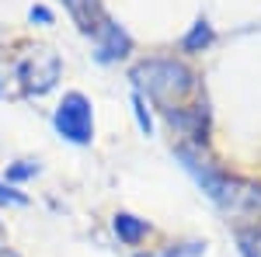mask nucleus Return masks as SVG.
Returning a JSON list of instances; mask_svg holds the SVG:
<instances>
[{
    "label": "nucleus",
    "mask_w": 261,
    "mask_h": 257,
    "mask_svg": "<svg viewBox=\"0 0 261 257\" xmlns=\"http://www.w3.org/2000/svg\"><path fill=\"white\" fill-rule=\"evenodd\" d=\"M178 157L185 160V167L195 174V181L202 184V191L213 198L233 222L261 226V184L244 181V178H230V174H220V170L199 163V157H195L192 150H178Z\"/></svg>",
    "instance_id": "obj_1"
},
{
    "label": "nucleus",
    "mask_w": 261,
    "mask_h": 257,
    "mask_svg": "<svg viewBox=\"0 0 261 257\" xmlns=\"http://www.w3.org/2000/svg\"><path fill=\"white\" fill-rule=\"evenodd\" d=\"M213 42V28H209V21L205 18H199L195 24H192V32L185 35V49L188 52H199V49H205Z\"/></svg>",
    "instance_id": "obj_7"
},
{
    "label": "nucleus",
    "mask_w": 261,
    "mask_h": 257,
    "mask_svg": "<svg viewBox=\"0 0 261 257\" xmlns=\"http://www.w3.org/2000/svg\"><path fill=\"white\" fill-rule=\"evenodd\" d=\"M63 73V63L60 56L53 52V49H45V45H35V49H28L24 52V60L18 63V80L21 87L28 91V94H49L53 87H56V80Z\"/></svg>",
    "instance_id": "obj_4"
},
{
    "label": "nucleus",
    "mask_w": 261,
    "mask_h": 257,
    "mask_svg": "<svg viewBox=\"0 0 261 257\" xmlns=\"http://www.w3.org/2000/svg\"><path fill=\"white\" fill-rule=\"evenodd\" d=\"M63 4H66V11L84 24V32L94 28V0H63Z\"/></svg>",
    "instance_id": "obj_8"
},
{
    "label": "nucleus",
    "mask_w": 261,
    "mask_h": 257,
    "mask_svg": "<svg viewBox=\"0 0 261 257\" xmlns=\"http://www.w3.org/2000/svg\"><path fill=\"white\" fill-rule=\"evenodd\" d=\"M24 202H28V195H24V191L11 188L7 181H0V205H24Z\"/></svg>",
    "instance_id": "obj_10"
},
{
    "label": "nucleus",
    "mask_w": 261,
    "mask_h": 257,
    "mask_svg": "<svg viewBox=\"0 0 261 257\" xmlns=\"http://www.w3.org/2000/svg\"><path fill=\"white\" fill-rule=\"evenodd\" d=\"M195 254H202V243H185V247L164 250V254H136V257H195Z\"/></svg>",
    "instance_id": "obj_11"
},
{
    "label": "nucleus",
    "mask_w": 261,
    "mask_h": 257,
    "mask_svg": "<svg viewBox=\"0 0 261 257\" xmlns=\"http://www.w3.org/2000/svg\"><path fill=\"white\" fill-rule=\"evenodd\" d=\"M112 226H115L119 240H125V243H140V240L150 233L146 219H136V216H129V212H119V216L112 219Z\"/></svg>",
    "instance_id": "obj_6"
},
{
    "label": "nucleus",
    "mask_w": 261,
    "mask_h": 257,
    "mask_svg": "<svg viewBox=\"0 0 261 257\" xmlns=\"http://www.w3.org/2000/svg\"><path fill=\"white\" fill-rule=\"evenodd\" d=\"M133 108H136V122H140V129L150 136V129H153V122H150V111H146V104H143L140 94H133Z\"/></svg>",
    "instance_id": "obj_13"
},
{
    "label": "nucleus",
    "mask_w": 261,
    "mask_h": 257,
    "mask_svg": "<svg viewBox=\"0 0 261 257\" xmlns=\"http://www.w3.org/2000/svg\"><path fill=\"white\" fill-rule=\"evenodd\" d=\"M241 250H244V257H261V233H244Z\"/></svg>",
    "instance_id": "obj_12"
},
{
    "label": "nucleus",
    "mask_w": 261,
    "mask_h": 257,
    "mask_svg": "<svg viewBox=\"0 0 261 257\" xmlns=\"http://www.w3.org/2000/svg\"><path fill=\"white\" fill-rule=\"evenodd\" d=\"M94 32V39H98V63H115L122 60L125 52H129V45H133V39L122 32L115 21H108V18H98V24L91 28Z\"/></svg>",
    "instance_id": "obj_5"
},
{
    "label": "nucleus",
    "mask_w": 261,
    "mask_h": 257,
    "mask_svg": "<svg viewBox=\"0 0 261 257\" xmlns=\"http://www.w3.org/2000/svg\"><path fill=\"white\" fill-rule=\"evenodd\" d=\"M129 80L136 83L140 94L164 104V111H171L185 94L195 91V73L178 60H146L140 66H133Z\"/></svg>",
    "instance_id": "obj_2"
},
{
    "label": "nucleus",
    "mask_w": 261,
    "mask_h": 257,
    "mask_svg": "<svg viewBox=\"0 0 261 257\" xmlns=\"http://www.w3.org/2000/svg\"><path fill=\"white\" fill-rule=\"evenodd\" d=\"M0 94H4V83H0Z\"/></svg>",
    "instance_id": "obj_16"
},
{
    "label": "nucleus",
    "mask_w": 261,
    "mask_h": 257,
    "mask_svg": "<svg viewBox=\"0 0 261 257\" xmlns=\"http://www.w3.org/2000/svg\"><path fill=\"white\" fill-rule=\"evenodd\" d=\"M0 257H21L18 250H11V247H0Z\"/></svg>",
    "instance_id": "obj_15"
},
{
    "label": "nucleus",
    "mask_w": 261,
    "mask_h": 257,
    "mask_svg": "<svg viewBox=\"0 0 261 257\" xmlns=\"http://www.w3.org/2000/svg\"><path fill=\"white\" fill-rule=\"evenodd\" d=\"M53 125L66 142L73 146H87L94 139V111H91V101L84 98L81 91H70L66 98L60 101L56 115H53Z\"/></svg>",
    "instance_id": "obj_3"
},
{
    "label": "nucleus",
    "mask_w": 261,
    "mask_h": 257,
    "mask_svg": "<svg viewBox=\"0 0 261 257\" xmlns=\"http://www.w3.org/2000/svg\"><path fill=\"white\" fill-rule=\"evenodd\" d=\"M28 18H32V21H42V24H53V14H49L45 7H32V11H28Z\"/></svg>",
    "instance_id": "obj_14"
},
{
    "label": "nucleus",
    "mask_w": 261,
    "mask_h": 257,
    "mask_svg": "<svg viewBox=\"0 0 261 257\" xmlns=\"http://www.w3.org/2000/svg\"><path fill=\"white\" fill-rule=\"evenodd\" d=\"M32 174H39L35 160H18L14 167H7V181H24V178H32Z\"/></svg>",
    "instance_id": "obj_9"
}]
</instances>
